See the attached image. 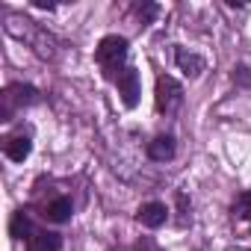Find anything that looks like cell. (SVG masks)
<instances>
[{"mask_svg": "<svg viewBox=\"0 0 251 251\" xmlns=\"http://www.w3.org/2000/svg\"><path fill=\"white\" fill-rule=\"evenodd\" d=\"M157 109L160 112H172V109H177L180 103H183V89H180V83L175 80V77H160L157 80Z\"/></svg>", "mask_w": 251, "mask_h": 251, "instance_id": "1", "label": "cell"}, {"mask_svg": "<svg viewBox=\"0 0 251 251\" xmlns=\"http://www.w3.org/2000/svg\"><path fill=\"white\" fill-rule=\"evenodd\" d=\"M124 53H127V39L124 36H103L98 45V62H103L106 68H115Z\"/></svg>", "mask_w": 251, "mask_h": 251, "instance_id": "2", "label": "cell"}, {"mask_svg": "<svg viewBox=\"0 0 251 251\" xmlns=\"http://www.w3.org/2000/svg\"><path fill=\"white\" fill-rule=\"evenodd\" d=\"M118 95H121V100H124V106H136L139 103V95H142V86H139V74H136V68H127L121 77H118Z\"/></svg>", "mask_w": 251, "mask_h": 251, "instance_id": "3", "label": "cell"}, {"mask_svg": "<svg viewBox=\"0 0 251 251\" xmlns=\"http://www.w3.org/2000/svg\"><path fill=\"white\" fill-rule=\"evenodd\" d=\"M166 216H169V210H166V204H160V201H148V204H142L139 213H136V219H139L145 227H160V225H166Z\"/></svg>", "mask_w": 251, "mask_h": 251, "instance_id": "4", "label": "cell"}, {"mask_svg": "<svg viewBox=\"0 0 251 251\" xmlns=\"http://www.w3.org/2000/svg\"><path fill=\"white\" fill-rule=\"evenodd\" d=\"M175 62H177V68L186 74V77H198L201 71H204V59L198 56V53H192V50H177L175 53Z\"/></svg>", "mask_w": 251, "mask_h": 251, "instance_id": "5", "label": "cell"}, {"mask_svg": "<svg viewBox=\"0 0 251 251\" xmlns=\"http://www.w3.org/2000/svg\"><path fill=\"white\" fill-rule=\"evenodd\" d=\"M39 100V92L33 89V86H12L9 92H6V115H9V106L12 103H18V106H30V103H36Z\"/></svg>", "mask_w": 251, "mask_h": 251, "instance_id": "6", "label": "cell"}, {"mask_svg": "<svg viewBox=\"0 0 251 251\" xmlns=\"http://www.w3.org/2000/svg\"><path fill=\"white\" fill-rule=\"evenodd\" d=\"M148 157L157 160V163H166L175 157V139L172 136H157L151 145H148Z\"/></svg>", "mask_w": 251, "mask_h": 251, "instance_id": "7", "label": "cell"}, {"mask_svg": "<svg viewBox=\"0 0 251 251\" xmlns=\"http://www.w3.org/2000/svg\"><path fill=\"white\" fill-rule=\"evenodd\" d=\"M59 248H62V236L53 230H42L30 236V251H59Z\"/></svg>", "mask_w": 251, "mask_h": 251, "instance_id": "8", "label": "cell"}, {"mask_svg": "<svg viewBox=\"0 0 251 251\" xmlns=\"http://www.w3.org/2000/svg\"><path fill=\"white\" fill-rule=\"evenodd\" d=\"M30 151H33V145H30L27 136H12V139L6 142V157H9L12 163H24V160L30 157Z\"/></svg>", "mask_w": 251, "mask_h": 251, "instance_id": "9", "label": "cell"}, {"mask_svg": "<svg viewBox=\"0 0 251 251\" xmlns=\"http://www.w3.org/2000/svg\"><path fill=\"white\" fill-rule=\"evenodd\" d=\"M71 213H74L71 198H56V201L48 204V219H50V222H68Z\"/></svg>", "mask_w": 251, "mask_h": 251, "instance_id": "10", "label": "cell"}, {"mask_svg": "<svg viewBox=\"0 0 251 251\" xmlns=\"http://www.w3.org/2000/svg\"><path fill=\"white\" fill-rule=\"evenodd\" d=\"M9 230H12V236H15V239H24V236L30 233V219H27L24 213H15V216H12Z\"/></svg>", "mask_w": 251, "mask_h": 251, "instance_id": "11", "label": "cell"}, {"mask_svg": "<svg viewBox=\"0 0 251 251\" xmlns=\"http://www.w3.org/2000/svg\"><path fill=\"white\" fill-rule=\"evenodd\" d=\"M233 83L251 86V68H248V65H236V68H233Z\"/></svg>", "mask_w": 251, "mask_h": 251, "instance_id": "12", "label": "cell"}, {"mask_svg": "<svg viewBox=\"0 0 251 251\" xmlns=\"http://www.w3.org/2000/svg\"><path fill=\"white\" fill-rule=\"evenodd\" d=\"M154 15H157V6H154V3H145V6H139V18H142V24H148Z\"/></svg>", "mask_w": 251, "mask_h": 251, "instance_id": "13", "label": "cell"}, {"mask_svg": "<svg viewBox=\"0 0 251 251\" xmlns=\"http://www.w3.org/2000/svg\"><path fill=\"white\" fill-rule=\"evenodd\" d=\"M33 6H39V9H56V3H50V0H33Z\"/></svg>", "mask_w": 251, "mask_h": 251, "instance_id": "14", "label": "cell"}]
</instances>
